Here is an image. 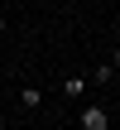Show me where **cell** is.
I'll return each mask as SVG.
<instances>
[{
	"label": "cell",
	"instance_id": "2",
	"mask_svg": "<svg viewBox=\"0 0 120 130\" xmlns=\"http://www.w3.org/2000/svg\"><path fill=\"white\" fill-rule=\"evenodd\" d=\"M87 87H91V77H63V96H67V101H82Z\"/></svg>",
	"mask_w": 120,
	"mask_h": 130
},
{
	"label": "cell",
	"instance_id": "3",
	"mask_svg": "<svg viewBox=\"0 0 120 130\" xmlns=\"http://www.w3.org/2000/svg\"><path fill=\"white\" fill-rule=\"evenodd\" d=\"M19 106H24V111H38V106H43V87L24 82V87H19Z\"/></svg>",
	"mask_w": 120,
	"mask_h": 130
},
{
	"label": "cell",
	"instance_id": "4",
	"mask_svg": "<svg viewBox=\"0 0 120 130\" xmlns=\"http://www.w3.org/2000/svg\"><path fill=\"white\" fill-rule=\"evenodd\" d=\"M91 82H96V87H106V82H115V63H101V68L91 72Z\"/></svg>",
	"mask_w": 120,
	"mask_h": 130
},
{
	"label": "cell",
	"instance_id": "5",
	"mask_svg": "<svg viewBox=\"0 0 120 130\" xmlns=\"http://www.w3.org/2000/svg\"><path fill=\"white\" fill-rule=\"evenodd\" d=\"M111 63H115V72H120V43H115V53H111Z\"/></svg>",
	"mask_w": 120,
	"mask_h": 130
},
{
	"label": "cell",
	"instance_id": "1",
	"mask_svg": "<svg viewBox=\"0 0 120 130\" xmlns=\"http://www.w3.org/2000/svg\"><path fill=\"white\" fill-rule=\"evenodd\" d=\"M77 121H82L87 130H106V125H111V111H106L101 101H91V106H82V116H77Z\"/></svg>",
	"mask_w": 120,
	"mask_h": 130
}]
</instances>
